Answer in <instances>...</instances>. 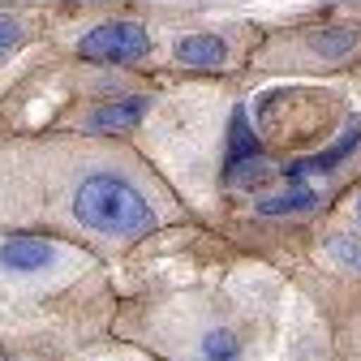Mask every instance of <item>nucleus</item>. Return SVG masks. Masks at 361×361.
I'll use <instances>...</instances> for the list:
<instances>
[{"mask_svg":"<svg viewBox=\"0 0 361 361\" xmlns=\"http://www.w3.org/2000/svg\"><path fill=\"white\" fill-rule=\"evenodd\" d=\"M73 215L104 237H142L155 228V207L121 172H90L73 190Z\"/></svg>","mask_w":361,"mask_h":361,"instance_id":"nucleus-1","label":"nucleus"},{"mask_svg":"<svg viewBox=\"0 0 361 361\" xmlns=\"http://www.w3.org/2000/svg\"><path fill=\"white\" fill-rule=\"evenodd\" d=\"M78 52L86 61H108V65H133V61H142L151 52V35L138 26V22H104L95 26L82 43H78Z\"/></svg>","mask_w":361,"mask_h":361,"instance_id":"nucleus-2","label":"nucleus"},{"mask_svg":"<svg viewBox=\"0 0 361 361\" xmlns=\"http://www.w3.org/2000/svg\"><path fill=\"white\" fill-rule=\"evenodd\" d=\"M0 267L13 271V276H35V271L52 267V245L39 237H13L0 245Z\"/></svg>","mask_w":361,"mask_h":361,"instance_id":"nucleus-3","label":"nucleus"},{"mask_svg":"<svg viewBox=\"0 0 361 361\" xmlns=\"http://www.w3.org/2000/svg\"><path fill=\"white\" fill-rule=\"evenodd\" d=\"M357 142H361V116H353V121H348V129L340 133V142H336L331 151L314 155V159H297V164H288V180H301V176H310V172H327V168H336L344 155H353V151H357Z\"/></svg>","mask_w":361,"mask_h":361,"instance_id":"nucleus-4","label":"nucleus"},{"mask_svg":"<svg viewBox=\"0 0 361 361\" xmlns=\"http://www.w3.org/2000/svg\"><path fill=\"white\" fill-rule=\"evenodd\" d=\"M228 48L219 35H180L176 39V61H185L190 69H219Z\"/></svg>","mask_w":361,"mask_h":361,"instance_id":"nucleus-5","label":"nucleus"},{"mask_svg":"<svg viewBox=\"0 0 361 361\" xmlns=\"http://www.w3.org/2000/svg\"><path fill=\"white\" fill-rule=\"evenodd\" d=\"M147 108H151L147 95H129V99L104 104L99 112H90V129H99V133H108V129H129V125H138V121L147 116Z\"/></svg>","mask_w":361,"mask_h":361,"instance_id":"nucleus-6","label":"nucleus"},{"mask_svg":"<svg viewBox=\"0 0 361 361\" xmlns=\"http://www.w3.org/2000/svg\"><path fill=\"white\" fill-rule=\"evenodd\" d=\"M357 43H361V30L357 26H327V30H314L310 35V48L319 52V56H327V61L348 56Z\"/></svg>","mask_w":361,"mask_h":361,"instance_id":"nucleus-7","label":"nucleus"},{"mask_svg":"<svg viewBox=\"0 0 361 361\" xmlns=\"http://www.w3.org/2000/svg\"><path fill=\"white\" fill-rule=\"evenodd\" d=\"M254 155H258V138L245 121V108H237L233 112V138H228V168L241 164V159H254Z\"/></svg>","mask_w":361,"mask_h":361,"instance_id":"nucleus-8","label":"nucleus"},{"mask_svg":"<svg viewBox=\"0 0 361 361\" xmlns=\"http://www.w3.org/2000/svg\"><path fill=\"white\" fill-rule=\"evenodd\" d=\"M314 202V190H305V185H293L288 194H280V198H267V202H258V211L262 215H288V211H310Z\"/></svg>","mask_w":361,"mask_h":361,"instance_id":"nucleus-9","label":"nucleus"},{"mask_svg":"<svg viewBox=\"0 0 361 361\" xmlns=\"http://www.w3.org/2000/svg\"><path fill=\"white\" fill-rule=\"evenodd\" d=\"M202 348H207V361H233L237 357V340L228 331H211L202 340Z\"/></svg>","mask_w":361,"mask_h":361,"instance_id":"nucleus-10","label":"nucleus"},{"mask_svg":"<svg viewBox=\"0 0 361 361\" xmlns=\"http://www.w3.org/2000/svg\"><path fill=\"white\" fill-rule=\"evenodd\" d=\"M228 172H233V185H254V180H262V176H267V164L254 155V159H241V164H233Z\"/></svg>","mask_w":361,"mask_h":361,"instance_id":"nucleus-11","label":"nucleus"},{"mask_svg":"<svg viewBox=\"0 0 361 361\" xmlns=\"http://www.w3.org/2000/svg\"><path fill=\"white\" fill-rule=\"evenodd\" d=\"M331 254L344 262V267H353V271H361V245H353L348 237H336L331 241Z\"/></svg>","mask_w":361,"mask_h":361,"instance_id":"nucleus-12","label":"nucleus"},{"mask_svg":"<svg viewBox=\"0 0 361 361\" xmlns=\"http://www.w3.org/2000/svg\"><path fill=\"white\" fill-rule=\"evenodd\" d=\"M22 39V26H18V18H9V13H0V56H5L13 43Z\"/></svg>","mask_w":361,"mask_h":361,"instance_id":"nucleus-13","label":"nucleus"},{"mask_svg":"<svg viewBox=\"0 0 361 361\" xmlns=\"http://www.w3.org/2000/svg\"><path fill=\"white\" fill-rule=\"evenodd\" d=\"M357 219H361V198H357Z\"/></svg>","mask_w":361,"mask_h":361,"instance_id":"nucleus-14","label":"nucleus"}]
</instances>
